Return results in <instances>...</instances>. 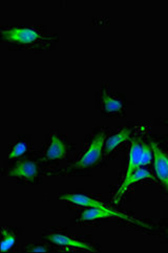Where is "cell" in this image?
Segmentation results:
<instances>
[{"label":"cell","instance_id":"cell-1","mask_svg":"<svg viewBox=\"0 0 168 253\" xmlns=\"http://www.w3.org/2000/svg\"><path fill=\"white\" fill-rule=\"evenodd\" d=\"M1 35L2 38L7 42L18 45L41 44L55 39L54 37L42 35V34L34 30L21 28H11L7 30H2Z\"/></svg>","mask_w":168,"mask_h":253},{"label":"cell","instance_id":"cell-2","mask_svg":"<svg viewBox=\"0 0 168 253\" xmlns=\"http://www.w3.org/2000/svg\"><path fill=\"white\" fill-rule=\"evenodd\" d=\"M153 157V148H151L150 145H148L146 142L139 138L132 139L129 150L128 167L127 171H126L125 178H127V176H129L134 170L138 169L141 166L149 164Z\"/></svg>","mask_w":168,"mask_h":253},{"label":"cell","instance_id":"cell-3","mask_svg":"<svg viewBox=\"0 0 168 253\" xmlns=\"http://www.w3.org/2000/svg\"><path fill=\"white\" fill-rule=\"evenodd\" d=\"M105 143V132L104 130L99 131L94 140L91 141L89 147L83 156L78 160L77 163L72 165L69 169H79V168H86L95 165L99 162L100 158L102 157V149Z\"/></svg>","mask_w":168,"mask_h":253},{"label":"cell","instance_id":"cell-4","mask_svg":"<svg viewBox=\"0 0 168 253\" xmlns=\"http://www.w3.org/2000/svg\"><path fill=\"white\" fill-rule=\"evenodd\" d=\"M150 146L154 154V167L158 179L162 183L163 187L168 192V155L158 145V143L151 142Z\"/></svg>","mask_w":168,"mask_h":253},{"label":"cell","instance_id":"cell-5","mask_svg":"<svg viewBox=\"0 0 168 253\" xmlns=\"http://www.w3.org/2000/svg\"><path fill=\"white\" fill-rule=\"evenodd\" d=\"M120 217L123 218V220L126 221H129L131 223L134 224H138L140 226L143 227H146V228H150V227L144 223H141L138 220H134V218H131L127 215H125L123 213L120 212H117L115 210H111V209H100V208H95V207H90L89 209L84 210V211L81 213L80 216V221L82 222H87V221H92V220H97V218H103V217Z\"/></svg>","mask_w":168,"mask_h":253},{"label":"cell","instance_id":"cell-6","mask_svg":"<svg viewBox=\"0 0 168 253\" xmlns=\"http://www.w3.org/2000/svg\"><path fill=\"white\" fill-rule=\"evenodd\" d=\"M8 174L28 181H33L38 175V167L36 163L32 161H20L12 168Z\"/></svg>","mask_w":168,"mask_h":253},{"label":"cell","instance_id":"cell-7","mask_svg":"<svg viewBox=\"0 0 168 253\" xmlns=\"http://www.w3.org/2000/svg\"><path fill=\"white\" fill-rule=\"evenodd\" d=\"M148 178H151V174L146 169H144V168L140 167V168H138V169L134 170L129 176H127V178L124 179L120 188L118 189V191L116 192V195L114 197V204L117 205L118 203H119L121 198L123 197V195L126 192V190H127V188L130 186L132 183H136L140 180L148 179Z\"/></svg>","mask_w":168,"mask_h":253},{"label":"cell","instance_id":"cell-8","mask_svg":"<svg viewBox=\"0 0 168 253\" xmlns=\"http://www.w3.org/2000/svg\"><path fill=\"white\" fill-rule=\"evenodd\" d=\"M45 239L48 240L49 242H52L58 246H64V247H76V248H80L83 250H87V251H94V247H91L89 244L80 242L77 240H73L72 238L67 237V235L61 234V233H50L45 235Z\"/></svg>","mask_w":168,"mask_h":253},{"label":"cell","instance_id":"cell-9","mask_svg":"<svg viewBox=\"0 0 168 253\" xmlns=\"http://www.w3.org/2000/svg\"><path fill=\"white\" fill-rule=\"evenodd\" d=\"M60 200H64V201H69L73 204L76 205H80V206H86V207H95V208H100V209H109L107 208L105 205H103L100 202L91 199L87 196L84 195H78V193H71V195H62L60 197Z\"/></svg>","mask_w":168,"mask_h":253},{"label":"cell","instance_id":"cell-10","mask_svg":"<svg viewBox=\"0 0 168 253\" xmlns=\"http://www.w3.org/2000/svg\"><path fill=\"white\" fill-rule=\"evenodd\" d=\"M67 150H69V148H67L65 143L59 139L56 134H53L52 142H50V144L46 150L45 156L47 160L62 159L67 154Z\"/></svg>","mask_w":168,"mask_h":253},{"label":"cell","instance_id":"cell-11","mask_svg":"<svg viewBox=\"0 0 168 253\" xmlns=\"http://www.w3.org/2000/svg\"><path fill=\"white\" fill-rule=\"evenodd\" d=\"M130 133H131V129H123L120 132H118L114 136L109 137L106 142L104 143V150H105V154H111L112 151L119 145L121 144L122 142L126 141V140H129L130 138Z\"/></svg>","mask_w":168,"mask_h":253},{"label":"cell","instance_id":"cell-12","mask_svg":"<svg viewBox=\"0 0 168 253\" xmlns=\"http://www.w3.org/2000/svg\"><path fill=\"white\" fill-rule=\"evenodd\" d=\"M103 100V108L105 113H121L123 111V104L120 100H117L107 94L105 88H103L102 92Z\"/></svg>","mask_w":168,"mask_h":253},{"label":"cell","instance_id":"cell-13","mask_svg":"<svg viewBox=\"0 0 168 253\" xmlns=\"http://www.w3.org/2000/svg\"><path fill=\"white\" fill-rule=\"evenodd\" d=\"M15 243V234L10 230L2 231V241H1V251H7L11 249Z\"/></svg>","mask_w":168,"mask_h":253},{"label":"cell","instance_id":"cell-14","mask_svg":"<svg viewBox=\"0 0 168 253\" xmlns=\"http://www.w3.org/2000/svg\"><path fill=\"white\" fill-rule=\"evenodd\" d=\"M27 150H28L27 143L23 142V141H20V142L17 143V144L14 146V148L12 149V151L10 153V156H8V158L14 159V158H17V157H20Z\"/></svg>","mask_w":168,"mask_h":253},{"label":"cell","instance_id":"cell-15","mask_svg":"<svg viewBox=\"0 0 168 253\" xmlns=\"http://www.w3.org/2000/svg\"><path fill=\"white\" fill-rule=\"evenodd\" d=\"M30 251H32V252H45V251H46V248H43V247H36V248L30 249Z\"/></svg>","mask_w":168,"mask_h":253}]
</instances>
